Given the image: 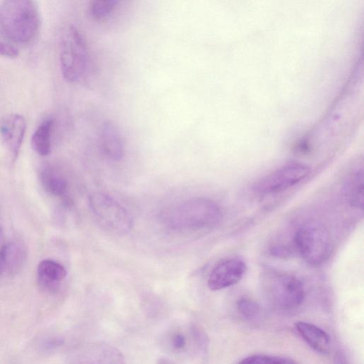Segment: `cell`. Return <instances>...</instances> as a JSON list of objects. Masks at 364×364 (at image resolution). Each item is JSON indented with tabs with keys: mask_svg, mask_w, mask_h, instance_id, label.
Segmentation results:
<instances>
[{
	"mask_svg": "<svg viewBox=\"0 0 364 364\" xmlns=\"http://www.w3.org/2000/svg\"><path fill=\"white\" fill-rule=\"evenodd\" d=\"M40 14L34 0H4L0 5V34L9 43L28 45L37 37Z\"/></svg>",
	"mask_w": 364,
	"mask_h": 364,
	"instance_id": "cell-1",
	"label": "cell"
},
{
	"mask_svg": "<svg viewBox=\"0 0 364 364\" xmlns=\"http://www.w3.org/2000/svg\"><path fill=\"white\" fill-rule=\"evenodd\" d=\"M221 211L213 200L193 198L164 210L160 215L162 223L176 231H204L220 223Z\"/></svg>",
	"mask_w": 364,
	"mask_h": 364,
	"instance_id": "cell-2",
	"label": "cell"
},
{
	"mask_svg": "<svg viewBox=\"0 0 364 364\" xmlns=\"http://www.w3.org/2000/svg\"><path fill=\"white\" fill-rule=\"evenodd\" d=\"M60 65L64 79L77 82L86 75L89 55L86 42L80 31L74 26H68L60 41Z\"/></svg>",
	"mask_w": 364,
	"mask_h": 364,
	"instance_id": "cell-3",
	"label": "cell"
},
{
	"mask_svg": "<svg viewBox=\"0 0 364 364\" xmlns=\"http://www.w3.org/2000/svg\"><path fill=\"white\" fill-rule=\"evenodd\" d=\"M262 286L267 299L279 309H294L304 301V284L294 275L269 271L262 277Z\"/></svg>",
	"mask_w": 364,
	"mask_h": 364,
	"instance_id": "cell-4",
	"label": "cell"
},
{
	"mask_svg": "<svg viewBox=\"0 0 364 364\" xmlns=\"http://www.w3.org/2000/svg\"><path fill=\"white\" fill-rule=\"evenodd\" d=\"M90 210L99 225L115 234L128 233L133 227V219L127 210L110 196L93 193L88 198Z\"/></svg>",
	"mask_w": 364,
	"mask_h": 364,
	"instance_id": "cell-5",
	"label": "cell"
},
{
	"mask_svg": "<svg viewBox=\"0 0 364 364\" xmlns=\"http://www.w3.org/2000/svg\"><path fill=\"white\" fill-rule=\"evenodd\" d=\"M293 245L309 264L317 266L328 258L331 251L328 231L320 223L310 222L296 232Z\"/></svg>",
	"mask_w": 364,
	"mask_h": 364,
	"instance_id": "cell-6",
	"label": "cell"
},
{
	"mask_svg": "<svg viewBox=\"0 0 364 364\" xmlns=\"http://www.w3.org/2000/svg\"><path fill=\"white\" fill-rule=\"evenodd\" d=\"M309 173V168L304 164H288L259 179L253 189L260 194L277 193L298 184Z\"/></svg>",
	"mask_w": 364,
	"mask_h": 364,
	"instance_id": "cell-7",
	"label": "cell"
},
{
	"mask_svg": "<svg viewBox=\"0 0 364 364\" xmlns=\"http://www.w3.org/2000/svg\"><path fill=\"white\" fill-rule=\"evenodd\" d=\"M246 270L247 265L241 259H223L211 271L208 279V286L213 291L231 287L240 281Z\"/></svg>",
	"mask_w": 364,
	"mask_h": 364,
	"instance_id": "cell-8",
	"label": "cell"
},
{
	"mask_svg": "<svg viewBox=\"0 0 364 364\" xmlns=\"http://www.w3.org/2000/svg\"><path fill=\"white\" fill-rule=\"evenodd\" d=\"M26 129V121L19 114H9L0 122V134L10 156L18 157Z\"/></svg>",
	"mask_w": 364,
	"mask_h": 364,
	"instance_id": "cell-9",
	"label": "cell"
},
{
	"mask_svg": "<svg viewBox=\"0 0 364 364\" xmlns=\"http://www.w3.org/2000/svg\"><path fill=\"white\" fill-rule=\"evenodd\" d=\"M101 144L105 155L109 159L119 161L124 157V141L119 128L112 121H106L102 125Z\"/></svg>",
	"mask_w": 364,
	"mask_h": 364,
	"instance_id": "cell-10",
	"label": "cell"
},
{
	"mask_svg": "<svg viewBox=\"0 0 364 364\" xmlns=\"http://www.w3.org/2000/svg\"><path fill=\"white\" fill-rule=\"evenodd\" d=\"M295 327L305 342L316 352L328 355L331 350V338L320 327L305 321H298Z\"/></svg>",
	"mask_w": 364,
	"mask_h": 364,
	"instance_id": "cell-11",
	"label": "cell"
},
{
	"mask_svg": "<svg viewBox=\"0 0 364 364\" xmlns=\"http://www.w3.org/2000/svg\"><path fill=\"white\" fill-rule=\"evenodd\" d=\"M67 271L60 263L46 259L41 261L37 267V279L44 290H54L65 278Z\"/></svg>",
	"mask_w": 364,
	"mask_h": 364,
	"instance_id": "cell-12",
	"label": "cell"
},
{
	"mask_svg": "<svg viewBox=\"0 0 364 364\" xmlns=\"http://www.w3.org/2000/svg\"><path fill=\"white\" fill-rule=\"evenodd\" d=\"M26 259V251L21 244L9 242L0 249V277L17 273Z\"/></svg>",
	"mask_w": 364,
	"mask_h": 364,
	"instance_id": "cell-13",
	"label": "cell"
},
{
	"mask_svg": "<svg viewBox=\"0 0 364 364\" xmlns=\"http://www.w3.org/2000/svg\"><path fill=\"white\" fill-rule=\"evenodd\" d=\"M85 363H122L124 356L115 347L102 342L91 343L86 346Z\"/></svg>",
	"mask_w": 364,
	"mask_h": 364,
	"instance_id": "cell-14",
	"label": "cell"
},
{
	"mask_svg": "<svg viewBox=\"0 0 364 364\" xmlns=\"http://www.w3.org/2000/svg\"><path fill=\"white\" fill-rule=\"evenodd\" d=\"M363 164L356 165L346 178L344 191L348 203L353 207H363Z\"/></svg>",
	"mask_w": 364,
	"mask_h": 364,
	"instance_id": "cell-15",
	"label": "cell"
},
{
	"mask_svg": "<svg viewBox=\"0 0 364 364\" xmlns=\"http://www.w3.org/2000/svg\"><path fill=\"white\" fill-rule=\"evenodd\" d=\"M40 181L45 191L53 196H63L68 190L65 178L51 166H45L41 168Z\"/></svg>",
	"mask_w": 364,
	"mask_h": 364,
	"instance_id": "cell-16",
	"label": "cell"
},
{
	"mask_svg": "<svg viewBox=\"0 0 364 364\" xmlns=\"http://www.w3.org/2000/svg\"><path fill=\"white\" fill-rule=\"evenodd\" d=\"M53 126V119H47L39 124L33 134L32 147L38 155L45 156L50 152Z\"/></svg>",
	"mask_w": 364,
	"mask_h": 364,
	"instance_id": "cell-17",
	"label": "cell"
},
{
	"mask_svg": "<svg viewBox=\"0 0 364 364\" xmlns=\"http://www.w3.org/2000/svg\"><path fill=\"white\" fill-rule=\"evenodd\" d=\"M119 0H92L90 11L98 19L107 16L115 8Z\"/></svg>",
	"mask_w": 364,
	"mask_h": 364,
	"instance_id": "cell-18",
	"label": "cell"
},
{
	"mask_svg": "<svg viewBox=\"0 0 364 364\" xmlns=\"http://www.w3.org/2000/svg\"><path fill=\"white\" fill-rule=\"evenodd\" d=\"M240 314L247 319L255 318L259 313V306L255 300L247 298H240L236 304Z\"/></svg>",
	"mask_w": 364,
	"mask_h": 364,
	"instance_id": "cell-19",
	"label": "cell"
},
{
	"mask_svg": "<svg viewBox=\"0 0 364 364\" xmlns=\"http://www.w3.org/2000/svg\"><path fill=\"white\" fill-rule=\"evenodd\" d=\"M240 363L247 364H263V363H294L296 361L288 358L269 355H252L245 358Z\"/></svg>",
	"mask_w": 364,
	"mask_h": 364,
	"instance_id": "cell-20",
	"label": "cell"
},
{
	"mask_svg": "<svg viewBox=\"0 0 364 364\" xmlns=\"http://www.w3.org/2000/svg\"><path fill=\"white\" fill-rule=\"evenodd\" d=\"M0 55L14 58L18 55V50L8 42L0 41Z\"/></svg>",
	"mask_w": 364,
	"mask_h": 364,
	"instance_id": "cell-21",
	"label": "cell"
},
{
	"mask_svg": "<svg viewBox=\"0 0 364 364\" xmlns=\"http://www.w3.org/2000/svg\"><path fill=\"white\" fill-rule=\"evenodd\" d=\"M171 346L176 350H183L186 346V338L183 333H176L171 339Z\"/></svg>",
	"mask_w": 364,
	"mask_h": 364,
	"instance_id": "cell-22",
	"label": "cell"
},
{
	"mask_svg": "<svg viewBox=\"0 0 364 364\" xmlns=\"http://www.w3.org/2000/svg\"><path fill=\"white\" fill-rule=\"evenodd\" d=\"M0 235H1V227H0Z\"/></svg>",
	"mask_w": 364,
	"mask_h": 364,
	"instance_id": "cell-23",
	"label": "cell"
}]
</instances>
